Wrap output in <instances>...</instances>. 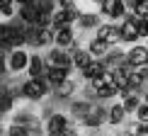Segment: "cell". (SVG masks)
<instances>
[{
  "instance_id": "obj_6",
  "label": "cell",
  "mask_w": 148,
  "mask_h": 136,
  "mask_svg": "<svg viewBox=\"0 0 148 136\" xmlns=\"http://www.w3.org/2000/svg\"><path fill=\"white\" fill-rule=\"evenodd\" d=\"M107 122H109V107H104V104L95 102L92 112L83 119V126H88L90 131H95V129H100L102 124H107Z\"/></svg>"
},
{
  "instance_id": "obj_11",
  "label": "cell",
  "mask_w": 148,
  "mask_h": 136,
  "mask_svg": "<svg viewBox=\"0 0 148 136\" xmlns=\"http://www.w3.org/2000/svg\"><path fill=\"white\" fill-rule=\"evenodd\" d=\"M46 78H49V83H51V88H56V85H61L63 80L71 78V68H63V66H49V68H46Z\"/></svg>"
},
{
  "instance_id": "obj_33",
  "label": "cell",
  "mask_w": 148,
  "mask_h": 136,
  "mask_svg": "<svg viewBox=\"0 0 148 136\" xmlns=\"http://www.w3.org/2000/svg\"><path fill=\"white\" fill-rule=\"evenodd\" d=\"M90 3H95V5H100V3H102V0H90Z\"/></svg>"
},
{
  "instance_id": "obj_19",
  "label": "cell",
  "mask_w": 148,
  "mask_h": 136,
  "mask_svg": "<svg viewBox=\"0 0 148 136\" xmlns=\"http://www.w3.org/2000/svg\"><path fill=\"white\" fill-rule=\"evenodd\" d=\"M126 107H124V102H112L109 104V124L112 126H119L121 122L126 119Z\"/></svg>"
},
{
  "instance_id": "obj_32",
  "label": "cell",
  "mask_w": 148,
  "mask_h": 136,
  "mask_svg": "<svg viewBox=\"0 0 148 136\" xmlns=\"http://www.w3.org/2000/svg\"><path fill=\"white\" fill-rule=\"evenodd\" d=\"M10 3H15V0H0V5H10Z\"/></svg>"
},
{
  "instance_id": "obj_25",
  "label": "cell",
  "mask_w": 148,
  "mask_h": 136,
  "mask_svg": "<svg viewBox=\"0 0 148 136\" xmlns=\"http://www.w3.org/2000/svg\"><path fill=\"white\" fill-rule=\"evenodd\" d=\"M36 5L41 12H49V15H53L58 10V0H36Z\"/></svg>"
},
{
  "instance_id": "obj_24",
  "label": "cell",
  "mask_w": 148,
  "mask_h": 136,
  "mask_svg": "<svg viewBox=\"0 0 148 136\" xmlns=\"http://www.w3.org/2000/svg\"><path fill=\"white\" fill-rule=\"evenodd\" d=\"M5 134H8V136H29L27 126L20 124V122H12V124L8 126V131H5Z\"/></svg>"
},
{
  "instance_id": "obj_5",
  "label": "cell",
  "mask_w": 148,
  "mask_h": 136,
  "mask_svg": "<svg viewBox=\"0 0 148 136\" xmlns=\"http://www.w3.org/2000/svg\"><path fill=\"white\" fill-rule=\"evenodd\" d=\"M44 58H46L49 66H63V68L75 71V66H73V54L68 51V49H63V46H53V49H49V54H46Z\"/></svg>"
},
{
  "instance_id": "obj_16",
  "label": "cell",
  "mask_w": 148,
  "mask_h": 136,
  "mask_svg": "<svg viewBox=\"0 0 148 136\" xmlns=\"http://www.w3.org/2000/svg\"><path fill=\"white\" fill-rule=\"evenodd\" d=\"M46 68H49L46 58L39 56V54H32V58H29V68H27L29 76H32V78H36V76H46Z\"/></svg>"
},
{
  "instance_id": "obj_2",
  "label": "cell",
  "mask_w": 148,
  "mask_h": 136,
  "mask_svg": "<svg viewBox=\"0 0 148 136\" xmlns=\"http://www.w3.org/2000/svg\"><path fill=\"white\" fill-rule=\"evenodd\" d=\"M29 58H32V54H27L24 49H15L10 56H5L3 76H8V73H22V71H27V68H29Z\"/></svg>"
},
{
  "instance_id": "obj_20",
  "label": "cell",
  "mask_w": 148,
  "mask_h": 136,
  "mask_svg": "<svg viewBox=\"0 0 148 136\" xmlns=\"http://www.w3.org/2000/svg\"><path fill=\"white\" fill-rule=\"evenodd\" d=\"M73 41H75V29H73V24H71V27H61V29H56V46L68 49Z\"/></svg>"
},
{
  "instance_id": "obj_22",
  "label": "cell",
  "mask_w": 148,
  "mask_h": 136,
  "mask_svg": "<svg viewBox=\"0 0 148 136\" xmlns=\"http://www.w3.org/2000/svg\"><path fill=\"white\" fill-rule=\"evenodd\" d=\"M92 54H90V49H78L75 54H73V66H75V71H83V68H88L92 63Z\"/></svg>"
},
{
  "instance_id": "obj_21",
  "label": "cell",
  "mask_w": 148,
  "mask_h": 136,
  "mask_svg": "<svg viewBox=\"0 0 148 136\" xmlns=\"http://www.w3.org/2000/svg\"><path fill=\"white\" fill-rule=\"evenodd\" d=\"M114 97H119V85L114 83H104V85H100L97 88V100L100 102H107V100H114Z\"/></svg>"
},
{
  "instance_id": "obj_29",
  "label": "cell",
  "mask_w": 148,
  "mask_h": 136,
  "mask_svg": "<svg viewBox=\"0 0 148 136\" xmlns=\"http://www.w3.org/2000/svg\"><path fill=\"white\" fill-rule=\"evenodd\" d=\"M134 15L136 17H148V0H141L136 8H134Z\"/></svg>"
},
{
  "instance_id": "obj_18",
  "label": "cell",
  "mask_w": 148,
  "mask_h": 136,
  "mask_svg": "<svg viewBox=\"0 0 148 136\" xmlns=\"http://www.w3.org/2000/svg\"><path fill=\"white\" fill-rule=\"evenodd\" d=\"M102 61H104V66H107L109 71H114V68H119L126 61V51H121V49H109L107 56H104Z\"/></svg>"
},
{
  "instance_id": "obj_27",
  "label": "cell",
  "mask_w": 148,
  "mask_h": 136,
  "mask_svg": "<svg viewBox=\"0 0 148 136\" xmlns=\"http://www.w3.org/2000/svg\"><path fill=\"white\" fill-rule=\"evenodd\" d=\"M131 134L136 136H148V122H136V124H131Z\"/></svg>"
},
{
  "instance_id": "obj_8",
  "label": "cell",
  "mask_w": 148,
  "mask_h": 136,
  "mask_svg": "<svg viewBox=\"0 0 148 136\" xmlns=\"http://www.w3.org/2000/svg\"><path fill=\"white\" fill-rule=\"evenodd\" d=\"M68 124H71V122H68V117H66V114L53 112V114L46 119L44 126H46V134H49V136H61V134H63V129L68 126Z\"/></svg>"
},
{
  "instance_id": "obj_17",
  "label": "cell",
  "mask_w": 148,
  "mask_h": 136,
  "mask_svg": "<svg viewBox=\"0 0 148 136\" xmlns=\"http://www.w3.org/2000/svg\"><path fill=\"white\" fill-rule=\"evenodd\" d=\"M75 90H78V85L68 78V80H63L61 85L53 88V97H56V100H71V97L75 95Z\"/></svg>"
},
{
  "instance_id": "obj_31",
  "label": "cell",
  "mask_w": 148,
  "mask_h": 136,
  "mask_svg": "<svg viewBox=\"0 0 148 136\" xmlns=\"http://www.w3.org/2000/svg\"><path fill=\"white\" fill-rule=\"evenodd\" d=\"M17 5H29V3H36V0H15Z\"/></svg>"
},
{
  "instance_id": "obj_23",
  "label": "cell",
  "mask_w": 148,
  "mask_h": 136,
  "mask_svg": "<svg viewBox=\"0 0 148 136\" xmlns=\"http://www.w3.org/2000/svg\"><path fill=\"white\" fill-rule=\"evenodd\" d=\"M121 102H124L129 114H136V109L141 107V102H143V95H141V92H129V95L121 97Z\"/></svg>"
},
{
  "instance_id": "obj_4",
  "label": "cell",
  "mask_w": 148,
  "mask_h": 136,
  "mask_svg": "<svg viewBox=\"0 0 148 136\" xmlns=\"http://www.w3.org/2000/svg\"><path fill=\"white\" fill-rule=\"evenodd\" d=\"M119 24H121V39H124V44H136V41H141V34H138V17L134 15V12H129V15H126Z\"/></svg>"
},
{
  "instance_id": "obj_13",
  "label": "cell",
  "mask_w": 148,
  "mask_h": 136,
  "mask_svg": "<svg viewBox=\"0 0 148 136\" xmlns=\"http://www.w3.org/2000/svg\"><path fill=\"white\" fill-rule=\"evenodd\" d=\"M107 71H109V68L104 66V61H102V58H92V63H90L88 68H83V71H80V76H83L85 80H92V78L104 76Z\"/></svg>"
},
{
  "instance_id": "obj_15",
  "label": "cell",
  "mask_w": 148,
  "mask_h": 136,
  "mask_svg": "<svg viewBox=\"0 0 148 136\" xmlns=\"http://www.w3.org/2000/svg\"><path fill=\"white\" fill-rule=\"evenodd\" d=\"M88 49H90V54L95 58H104V56H107V51L112 49V44L104 41V39H100V36H92V39L88 41Z\"/></svg>"
},
{
  "instance_id": "obj_26",
  "label": "cell",
  "mask_w": 148,
  "mask_h": 136,
  "mask_svg": "<svg viewBox=\"0 0 148 136\" xmlns=\"http://www.w3.org/2000/svg\"><path fill=\"white\" fill-rule=\"evenodd\" d=\"M0 15H3L5 20H12V17L17 15V10H15V3H10V5H0Z\"/></svg>"
},
{
  "instance_id": "obj_28",
  "label": "cell",
  "mask_w": 148,
  "mask_h": 136,
  "mask_svg": "<svg viewBox=\"0 0 148 136\" xmlns=\"http://www.w3.org/2000/svg\"><path fill=\"white\" fill-rule=\"evenodd\" d=\"M136 122H148V102L146 100L141 102V107L136 109Z\"/></svg>"
},
{
  "instance_id": "obj_9",
  "label": "cell",
  "mask_w": 148,
  "mask_h": 136,
  "mask_svg": "<svg viewBox=\"0 0 148 136\" xmlns=\"http://www.w3.org/2000/svg\"><path fill=\"white\" fill-rule=\"evenodd\" d=\"M126 61L131 66H148V46L146 44H131V49L126 51Z\"/></svg>"
},
{
  "instance_id": "obj_10",
  "label": "cell",
  "mask_w": 148,
  "mask_h": 136,
  "mask_svg": "<svg viewBox=\"0 0 148 136\" xmlns=\"http://www.w3.org/2000/svg\"><path fill=\"white\" fill-rule=\"evenodd\" d=\"M92 107H95V102L88 100V97H83V100H73L71 102V117L78 119V122H83L85 117L92 112Z\"/></svg>"
},
{
  "instance_id": "obj_12",
  "label": "cell",
  "mask_w": 148,
  "mask_h": 136,
  "mask_svg": "<svg viewBox=\"0 0 148 136\" xmlns=\"http://www.w3.org/2000/svg\"><path fill=\"white\" fill-rule=\"evenodd\" d=\"M75 24L78 29H97L102 24V12H83Z\"/></svg>"
},
{
  "instance_id": "obj_30",
  "label": "cell",
  "mask_w": 148,
  "mask_h": 136,
  "mask_svg": "<svg viewBox=\"0 0 148 136\" xmlns=\"http://www.w3.org/2000/svg\"><path fill=\"white\" fill-rule=\"evenodd\" d=\"M75 134H78V129L73 126V124H68V126L63 129V134H61V136H75Z\"/></svg>"
},
{
  "instance_id": "obj_14",
  "label": "cell",
  "mask_w": 148,
  "mask_h": 136,
  "mask_svg": "<svg viewBox=\"0 0 148 136\" xmlns=\"http://www.w3.org/2000/svg\"><path fill=\"white\" fill-rule=\"evenodd\" d=\"M17 15H20L27 24H36V22H39V17H41V10H39V5H36V3H29V5H20Z\"/></svg>"
},
{
  "instance_id": "obj_3",
  "label": "cell",
  "mask_w": 148,
  "mask_h": 136,
  "mask_svg": "<svg viewBox=\"0 0 148 136\" xmlns=\"http://www.w3.org/2000/svg\"><path fill=\"white\" fill-rule=\"evenodd\" d=\"M100 12L107 17V20H112V22H121L129 15V8H126L124 0H102L100 3Z\"/></svg>"
},
{
  "instance_id": "obj_7",
  "label": "cell",
  "mask_w": 148,
  "mask_h": 136,
  "mask_svg": "<svg viewBox=\"0 0 148 136\" xmlns=\"http://www.w3.org/2000/svg\"><path fill=\"white\" fill-rule=\"evenodd\" d=\"M97 36L100 39H104V41H109L112 46H116V44H121V24L119 22H102L100 27H97Z\"/></svg>"
},
{
  "instance_id": "obj_1",
  "label": "cell",
  "mask_w": 148,
  "mask_h": 136,
  "mask_svg": "<svg viewBox=\"0 0 148 136\" xmlns=\"http://www.w3.org/2000/svg\"><path fill=\"white\" fill-rule=\"evenodd\" d=\"M49 92H53V88H51V83H49L46 76H36V78L29 76L22 83V97H24V100H29V102L44 100Z\"/></svg>"
}]
</instances>
